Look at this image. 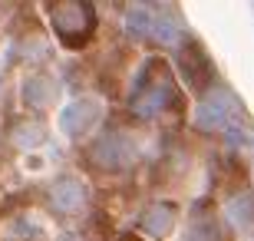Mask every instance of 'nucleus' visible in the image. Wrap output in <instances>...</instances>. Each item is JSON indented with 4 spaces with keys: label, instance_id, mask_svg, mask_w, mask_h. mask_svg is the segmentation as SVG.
Wrapping results in <instances>:
<instances>
[{
    "label": "nucleus",
    "instance_id": "obj_1",
    "mask_svg": "<svg viewBox=\"0 0 254 241\" xmlns=\"http://www.w3.org/2000/svg\"><path fill=\"white\" fill-rule=\"evenodd\" d=\"M182 13L172 3H132L126 10V27L129 33L149 40V43H162V47H175L182 40Z\"/></svg>",
    "mask_w": 254,
    "mask_h": 241
},
{
    "label": "nucleus",
    "instance_id": "obj_2",
    "mask_svg": "<svg viewBox=\"0 0 254 241\" xmlns=\"http://www.w3.org/2000/svg\"><path fill=\"white\" fill-rule=\"evenodd\" d=\"M179 99V89H175V80H172L169 66L162 60H149L142 76L135 80V89H132V112L135 116H159V112L172 109Z\"/></svg>",
    "mask_w": 254,
    "mask_h": 241
},
{
    "label": "nucleus",
    "instance_id": "obj_3",
    "mask_svg": "<svg viewBox=\"0 0 254 241\" xmlns=\"http://www.w3.org/2000/svg\"><path fill=\"white\" fill-rule=\"evenodd\" d=\"M47 17L57 30V37L63 40L69 50L83 47L96 30V10L86 0H60V3H47Z\"/></svg>",
    "mask_w": 254,
    "mask_h": 241
},
{
    "label": "nucleus",
    "instance_id": "obj_4",
    "mask_svg": "<svg viewBox=\"0 0 254 241\" xmlns=\"http://www.w3.org/2000/svg\"><path fill=\"white\" fill-rule=\"evenodd\" d=\"M241 112V99L225 86H215L201 96V102L195 106V126L201 132H221L231 129L235 116Z\"/></svg>",
    "mask_w": 254,
    "mask_h": 241
},
{
    "label": "nucleus",
    "instance_id": "obj_5",
    "mask_svg": "<svg viewBox=\"0 0 254 241\" xmlns=\"http://www.w3.org/2000/svg\"><path fill=\"white\" fill-rule=\"evenodd\" d=\"M132 159H135V146L123 132H103L89 146V162L103 172H123L132 165Z\"/></svg>",
    "mask_w": 254,
    "mask_h": 241
},
{
    "label": "nucleus",
    "instance_id": "obj_6",
    "mask_svg": "<svg viewBox=\"0 0 254 241\" xmlns=\"http://www.w3.org/2000/svg\"><path fill=\"white\" fill-rule=\"evenodd\" d=\"M179 73L191 89H198V93H205L208 86H211V80H215V63L208 60V53L201 50L198 40L179 43Z\"/></svg>",
    "mask_w": 254,
    "mask_h": 241
},
{
    "label": "nucleus",
    "instance_id": "obj_7",
    "mask_svg": "<svg viewBox=\"0 0 254 241\" xmlns=\"http://www.w3.org/2000/svg\"><path fill=\"white\" fill-rule=\"evenodd\" d=\"M99 119H103V102L96 99V96H83V99L69 102V106L60 112V129H63L66 136L79 139V136H86L89 129H96Z\"/></svg>",
    "mask_w": 254,
    "mask_h": 241
},
{
    "label": "nucleus",
    "instance_id": "obj_8",
    "mask_svg": "<svg viewBox=\"0 0 254 241\" xmlns=\"http://www.w3.org/2000/svg\"><path fill=\"white\" fill-rule=\"evenodd\" d=\"M86 202H89V192L76 175H60L50 185V205L60 215H79L86 208Z\"/></svg>",
    "mask_w": 254,
    "mask_h": 241
},
{
    "label": "nucleus",
    "instance_id": "obj_9",
    "mask_svg": "<svg viewBox=\"0 0 254 241\" xmlns=\"http://www.w3.org/2000/svg\"><path fill=\"white\" fill-rule=\"evenodd\" d=\"M185 241H228V232L221 218L211 212V205H198L189 215V228H185Z\"/></svg>",
    "mask_w": 254,
    "mask_h": 241
},
{
    "label": "nucleus",
    "instance_id": "obj_10",
    "mask_svg": "<svg viewBox=\"0 0 254 241\" xmlns=\"http://www.w3.org/2000/svg\"><path fill=\"white\" fill-rule=\"evenodd\" d=\"M60 96V86L53 76L47 73H33L23 80V86H20V99H23V106H30V109H43V106H50V102H57Z\"/></svg>",
    "mask_w": 254,
    "mask_h": 241
},
{
    "label": "nucleus",
    "instance_id": "obj_11",
    "mask_svg": "<svg viewBox=\"0 0 254 241\" xmlns=\"http://www.w3.org/2000/svg\"><path fill=\"white\" fill-rule=\"evenodd\" d=\"M175 222H179L175 205L159 202V205H149V208H145V215L139 218V228L149 235V238H165V235L175 228Z\"/></svg>",
    "mask_w": 254,
    "mask_h": 241
},
{
    "label": "nucleus",
    "instance_id": "obj_12",
    "mask_svg": "<svg viewBox=\"0 0 254 241\" xmlns=\"http://www.w3.org/2000/svg\"><path fill=\"white\" fill-rule=\"evenodd\" d=\"M43 139H47V129H43L40 122H17V126H13V142L23 146V149L40 146Z\"/></svg>",
    "mask_w": 254,
    "mask_h": 241
},
{
    "label": "nucleus",
    "instance_id": "obj_13",
    "mask_svg": "<svg viewBox=\"0 0 254 241\" xmlns=\"http://www.w3.org/2000/svg\"><path fill=\"white\" fill-rule=\"evenodd\" d=\"M231 218H235V225H241V228L254 225V192L238 195L235 202H231Z\"/></svg>",
    "mask_w": 254,
    "mask_h": 241
},
{
    "label": "nucleus",
    "instance_id": "obj_14",
    "mask_svg": "<svg viewBox=\"0 0 254 241\" xmlns=\"http://www.w3.org/2000/svg\"><path fill=\"white\" fill-rule=\"evenodd\" d=\"M129 241H139V238H129Z\"/></svg>",
    "mask_w": 254,
    "mask_h": 241
}]
</instances>
